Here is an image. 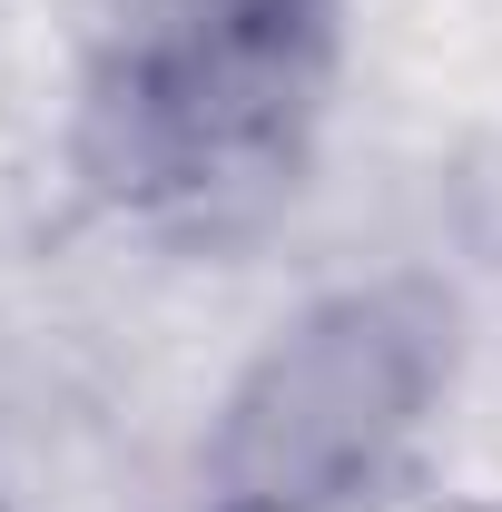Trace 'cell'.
<instances>
[{
	"label": "cell",
	"mask_w": 502,
	"mask_h": 512,
	"mask_svg": "<svg viewBox=\"0 0 502 512\" xmlns=\"http://www.w3.org/2000/svg\"><path fill=\"white\" fill-rule=\"evenodd\" d=\"M335 89V0H128L79 89V168L148 227H247Z\"/></svg>",
	"instance_id": "1"
},
{
	"label": "cell",
	"mask_w": 502,
	"mask_h": 512,
	"mask_svg": "<svg viewBox=\"0 0 502 512\" xmlns=\"http://www.w3.org/2000/svg\"><path fill=\"white\" fill-rule=\"evenodd\" d=\"M443 375V316L424 296H345L306 316L247 375L227 434H217V493L227 512H315L355 473L404 444Z\"/></svg>",
	"instance_id": "2"
}]
</instances>
